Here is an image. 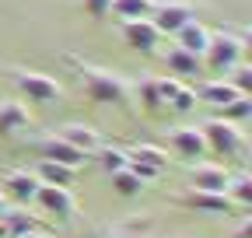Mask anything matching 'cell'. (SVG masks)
<instances>
[{"label":"cell","mask_w":252,"mask_h":238,"mask_svg":"<svg viewBox=\"0 0 252 238\" xmlns=\"http://www.w3.org/2000/svg\"><path fill=\"white\" fill-rule=\"evenodd\" d=\"M224 196L235 203V207H245L252 203V175L249 172H235V175H228V186H224Z\"/></svg>","instance_id":"obj_21"},{"label":"cell","mask_w":252,"mask_h":238,"mask_svg":"<svg viewBox=\"0 0 252 238\" xmlns=\"http://www.w3.org/2000/svg\"><path fill=\"white\" fill-rule=\"evenodd\" d=\"M165 67L172 70V77H175V81H182V77H196V74L203 70L200 56L186 53V49H179V46H172V49L165 53Z\"/></svg>","instance_id":"obj_18"},{"label":"cell","mask_w":252,"mask_h":238,"mask_svg":"<svg viewBox=\"0 0 252 238\" xmlns=\"http://www.w3.org/2000/svg\"><path fill=\"white\" fill-rule=\"evenodd\" d=\"M200 133H203V140H207V154L242 158V151L249 147L242 126H231V123H224V119H217V116L203 119V123H200Z\"/></svg>","instance_id":"obj_4"},{"label":"cell","mask_w":252,"mask_h":238,"mask_svg":"<svg viewBox=\"0 0 252 238\" xmlns=\"http://www.w3.org/2000/svg\"><path fill=\"white\" fill-rule=\"evenodd\" d=\"M39 158L56 161V165H67V168H84V161H88V154H81L77 147H70L67 140H60L56 133L39 140Z\"/></svg>","instance_id":"obj_13"},{"label":"cell","mask_w":252,"mask_h":238,"mask_svg":"<svg viewBox=\"0 0 252 238\" xmlns=\"http://www.w3.org/2000/svg\"><path fill=\"white\" fill-rule=\"evenodd\" d=\"M119 35L133 53H154L161 42V32L151 25V18H133V21H119Z\"/></svg>","instance_id":"obj_9"},{"label":"cell","mask_w":252,"mask_h":238,"mask_svg":"<svg viewBox=\"0 0 252 238\" xmlns=\"http://www.w3.org/2000/svg\"><path fill=\"white\" fill-rule=\"evenodd\" d=\"M32 172L39 175V182H46V186H63V189H70V186H74V178H77V168L56 165V161H46V158H39Z\"/></svg>","instance_id":"obj_17"},{"label":"cell","mask_w":252,"mask_h":238,"mask_svg":"<svg viewBox=\"0 0 252 238\" xmlns=\"http://www.w3.org/2000/svg\"><path fill=\"white\" fill-rule=\"evenodd\" d=\"M158 4V0H112V11L119 21H133V18H147L151 7Z\"/></svg>","instance_id":"obj_24"},{"label":"cell","mask_w":252,"mask_h":238,"mask_svg":"<svg viewBox=\"0 0 252 238\" xmlns=\"http://www.w3.org/2000/svg\"><path fill=\"white\" fill-rule=\"evenodd\" d=\"M91 158L98 161V168H102V172H109V175L130 165V158H126V151H123V147H109V144H102V147H98V151H94Z\"/></svg>","instance_id":"obj_25"},{"label":"cell","mask_w":252,"mask_h":238,"mask_svg":"<svg viewBox=\"0 0 252 238\" xmlns=\"http://www.w3.org/2000/svg\"><path fill=\"white\" fill-rule=\"evenodd\" d=\"M154 81H158V91H161L165 109H168V102H172V95L179 91V84H182V81H175V77H154Z\"/></svg>","instance_id":"obj_30"},{"label":"cell","mask_w":252,"mask_h":238,"mask_svg":"<svg viewBox=\"0 0 252 238\" xmlns=\"http://www.w3.org/2000/svg\"><path fill=\"white\" fill-rule=\"evenodd\" d=\"M168 147L172 154L186 165H196V161H207V140L200 133V126H175L168 130Z\"/></svg>","instance_id":"obj_7"},{"label":"cell","mask_w":252,"mask_h":238,"mask_svg":"<svg viewBox=\"0 0 252 238\" xmlns=\"http://www.w3.org/2000/svg\"><path fill=\"white\" fill-rule=\"evenodd\" d=\"M172 39H175V46H179V49L193 53V56H203V53H207V42H210V28H207L203 21H196V18H193L189 25H182Z\"/></svg>","instance_id":"obj_15"},{"label":"cell","mask_w":252,"mask_h":238,"mask_svg":"<svg viewBox=\"0 0 252 238\" xmlns=\"http://www.w3.org/2000/svg\"><path fill=\"white\" fill-rule=\"evenodd\" d=\"M56 137H60V140H67L70 147H77V151H81V154H88V158H91V154L105 144V140H102V133L94 130V126H88V123H63Z\"/></svg>","instance_id":"obj_14"},{"label":"cell","mask_w":252,"mask_h":238,"mask_svg":"<svg viewBox=\"0 0 252 238\" xmlns=\"http://www.w3.org/2000/svg\"><path fill=\"white\" fill-rule=\"evenodd\" d=\"M63 63L74 67V74L81 81V91H84L88 102H94V105H119V109L130 105L133 84L126 77H119V74H112V70H105L98 63H91V60H81L74 53H63Z\"/></svg>","instance_id":"obj_1"},{"label":"cell","mask_w":252,"mask_h":238,"mask_svg":"<svg viewBox=\"0 0 252 238\" xmlns=\"http://www.w3.org/2000/svg\"><path fill=\"white\" fill-rule=\"evenodd\" d=\"M228 175H231V172H228L224 165L196 161V165H189V189H200V193H224Z\"/></svg>","instance_id":"obj_10"},{"label":"cell","mask_w":252,"mask_h":238,"mask_svg":"<svg viewBox=\"0 0 252 238\" xmlns=\"http://www.w3.org/2000/svg\"><path fill=\"white\" fill-rule=\"evenodd\" d=\"M200 102H196V88H186V84H179V91L172 95V102H168V109L172 112H179V116H186V112H193Z\"/></svg>","instance_id":"obj_28"},{"label":"cell","mask_w":252,"mask_h":238,"mask_svg":"<svg viewBox=\"0 0 252 238\" xmlns=\"http://www.w3.org/2000/svg\"><path fill=\"white\" fill-rule=\"evenodd\" d=\"M32 130V112L21 98H4L0 102V137H18Z\"/></svg>","instance_id":"obj_12"},{"label":"cell","mask_w":252,"mask_h":238,"mask_svg":"<svg viewBox=\"0 0 252 238\" xmlns=\"http://www.w3.org/2000/svg\"><path fill=\"white\" fill-rule=\"evenodd\" d=\"M182 207H189V210H200V214H210V217H220V214H231V210H238V207L224 196V193H200V189H189L182 200H179Z\"/></svg>","instance_id":"obj_11"},{"label":"cell","mask_w":252,"mask_h":238,"mask_svg":"<svg viewBox=\"0 0 252 238\" xmlns=\"http://www.w3.org/2000/svg\"><path fill=\"white\" fill-rule=\"evenodd\" d=\"M0 182H4V193L7 200H14L18 207H28L32 200H35V193H39V175L35 172H28V168H4V175H0Z\"/></svg>","instance_id":"obj_8"},{"label":"cell","mask_w":252,"mask_h":238,"mask_svg":"<svg viewBox=\"0 0 252 238\" xmlns=\"http://www.w3.org/2000/svg\"><path fill=\"white\" fill-rule=\"evenodd\" d=\"M231 238H252V221L245 217V221H242V224L235 228V235H231Z\"/></svg>","instance_id":"obj_31"},{"label":"cell","mask_w":252,"mask_h":238,"mask_svg":"<svg viewBox=\"0 0 252 238\" xmlns=\"http://www.w3.org/2000/svg\"><path fill=\"white\" fill-rule=\"evenodd\" d=\"M14 238H49L42 228H35V231H25V235H14Z\"/></svg>","instance_id":"obj_32"},{"label":"cell","mask_w":252,"mask_h":238,"mask_svg":"<svg viewBox=\"0 0 252 238\" xmlns=\"http://www.w3.org/2000/svg\"><path fill=\"white\" fill-rule=\"evenodd\" d=\"M81 7H84L88 18L102 21V18H109V11H112V0H81Z\"/></svg>","instance_id":"obj_29"},{"label":"cell","mask_w":252,"mask_h":238,"mask_svg":"<svg viewBox=\"0 0 252 238\" xmlns=\"http://www.w3.org/2000/svg\"><path fill=\"white\" fill-rule=\"evenodd\" d=\"M217 119H224V123H231V126H245L252 119V95H238L235 102H228L217 112Z\"/></svg>","instance_id":"obj_23"},{"label":"cell","mask_w":252,"mask_h":238,"mask_svg":"<svg viewBox=\"0 0 252 238\" xmlns=\"http://www.w3.org/2000/svg\"><path fill=\"white\" fill-rule=\"evenodd\" d=\"M245 46H249V28H220V32H210V42H207V53L200 56L203 70H214V74H228L231 67H238L245 60Z\"/></svg>","instance_id":"obj_2"},{"label":"cell","mask_w":252,"mask_h":238,"mask_svg":"<svg viewBox=\"0 0 252 238\" xmlns=\"http://www.w3.org/2000/svg\"><path fill=\"white\" fill-rule=\"evenodd\" d=\"M224 81L235 88V91H242V95H252V63H245V60H242L238 67H231V70L224 74Z\"/></svg>","instance_id":"obj_27"},{"label":"cell","mask_w":252,"mask_h":238,"mask_svg":"<svg viewBox=\"0 0 252 238\" xmlns=\"http://www.w3.org/2000/svg\"><path fill=\"white\" fill-rule=\"evenodd\" d=\"M242 91H235V88L224 81V77H220V81H207L203 88H200V91H196V102H203V105H210L214 112H220V109H224L228 102H235Z\"/></svg>","instance_id":"obj_16"},{"label":"cell","mask_w":252,"mask_h":238,"mask_svg":"<svg viewBox=\"0 0 252 238\" xmlns=\"http://www.w3.org/2000/svg\"><path fill=\"white\" fill-rule=\"evenodd\" d=\"M109 178H112V193H119L123 200L140 196V189H144V182H140V178L130 172V165H126V168H119V172H112Z\"/></svg>","instance_id":"obj_26"},{"label":"cell","mask_w":252,"mask_h":238,"mask_svg":"<svg viewBox=\"0 0 252 238\" xmlns=\"http://www.w3.org/2000/svg\"><path fill=\"white\" fill-rule=\"evenodd\" d=\"M137 98H140V109H144L147 116L165 112V98H161V91H158V81H154V77H144V81L137 84Z\"/></svg>","instance_id":"obj_22"},{"label":"cell","mask_w":252,"mask_h":238,"mask_svg":"<svg viewBox=\"0 0 252 238\" xmlns=\"http://www.w3.org/2000/svg\"><path fill=\"white\" fill-rule=\"evenodd\" d=\"M7 81L18 88V95L28 98V105H56L63 98V84L49 74H39V70H25V67H11L7 70Z\"/></svg>","instance_id":"obj_3"},{"label":"cell","mask_w":252,"mask_h":238,"mask_svg":"<svg viewBox=\"0 0 252 238\" xmlns=\"http://www.w3.org/2000/svg\"><path fill=\"white\" fill-rule=\"evenodd\" d=\"M123 238H140V235H123Z\"/></svg>","instance_id":"obj_34"},{"label":"cell","mask_w":252,"mask_h":238,"mask_svg":"<svg viewBox=\"0 0 252 238\" xmlns=\"http://www.w3.org/2000/svg\"><path fill=\"white\" fill-rule=\"evenodd\" d=\"M126 158L137 161V165H147L154 172H165L168 168V154L161 151V147H154V144H133V147H126Z\"/></svg>","instance_id":"obj_19"},{"label":"cell","mask_w":252,"mask_h":238,"mask_svg":"<svg viewBox=\"0 0 252 238\" xmlns=\"http://www.w3.org/2000/svg\"><path fill=\"white\" fill-rule=\"evenodd\" d=\"M0 228H4L7 238H14V235H25V231H35L39 221H35V214H28L25 207H11V210L0 217Z\"/></svg>","instance_id":"obj_20"},{"label":"cell","mask_w":252,"mask_h":238,"mask_svg":"<svg viewBox=\"0 0 252 238\" xmlns=\"http://www.w3.org/2000/svg\"><path fill=\"white\" fill-rule=\"evenodd\" d=\"M32 203L39 207V214H46V217L56 221V224H70L74 214H77V200H74V193L63 189V186H46V182H42Z\"/></svg>","instance_id":"obj_5"},{"label":"cell","mask_w":252,"mask_h":238,"mask_svg":"<svg viewBox=\"0 0 252 238\" xmlns=\"http://www.w3.org/2000/svg\"><path fill=\"white\" fill-rule=\"evenodd\" d=\"M7 210H11V200H7V196H4V193H0V217H4V214H7Z\"/></svg>","instance_id":"obj_33"},{"label":"cell","mask_w":252,"mask_h":238,"mask_svg":"<svg viewBox=\"0 0 252 238\" xmlns=\"http://www.w3.org/2000/svg\"><path fill=\"white\" fill-rule=\"evenodd\" d=\"M151 25L158 28V32H161V39L165 35H175L182 25H189L196 18V7L189 4V0H161V4H154L151 7Z\"/></svg>","instance_id":"obj_6"}]
</instances>
